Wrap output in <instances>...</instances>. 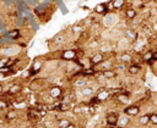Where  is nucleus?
I'll use <instances>...</instances> for the list:
<instances>
[{
  "instance_id": "16",
  "label": "nucleus",
  "mask_w": 157,
  "mask_h": 128,
  "mask_svg": "<svg viewBox=\"0 0 157 128\" xmlns=\"http://www.w3.org/2000/svg\"><path fill=\"white\" fill-rule=\"evenodd\" d=\"M80 93H81V95H82V96H85V98H91V96H93L94 90H93V88H92V87L86 85V87L81 88Z\"/></svg>"
},
{
  "instance_id": "32",
  "label": "nucleus",
  "mask_w": 157,
  "mask_h": 128,
  "mask_svg": "<svg viewBox=\"0 0 157 128\" xmlns=\"http://www.w3.org/2000/svg\"><path fill=\"white\" fill-rule=\"evenodd\" d=\"M153 60L157 62V50H153Z\"/></svg>"
},
{
  "instance_id": "19",
  "label": "nucleus",
  "mask_w": 157,
  "mask_h": 128,
  "mask_svg": "<svg viewBox=\"0 0 157 128\" xmlns=\"http://www.w3.org/2000/svg\"><path fill=\"white\" fill-rule=\"evenodd\" d=\"M126 5V0H113V7L114 10H121Z\"/></svg>"
},
{
  "instance_id": "5",
  "label": "nucleus",
  "mask_w": 157,
  "mask_h": 128,
  "mask_svg": "<svg viewBox=\"0 0 157 128\" xmlns=\"http://www.w3.org/2000/svg\"><path fill=\"white\" fill-rule=\"evenodd\" d=\"M141 60H142V62L148 63L150 66H152V62H156V61L153 60V50H151V49L145 50V51L141 54Z\"/></svg>"
},
{
  "instance_id": "13",
  "label": "nucleus",
  "mask_w": 157,
  "mask_h": 128,
  "mask_svg": "<svg viewBox=\"0 0 157 128\" xmlns=\"http://www.w3.org/2000/svg\"><path fill=\"white\" fill-rule=\"evenodd\" d=\"M129 123H130V117H129L128 115L123 113V115L118 116V124H117L118 127H120V128H124V127H126Z\"/></svg>"
},
{
  "instance_id": "3",
  "label": "nucleus",
  "mask_w": 157,
  "mask_h": 128,
  "mask_svg": "<svg viewBox=\"0 0 157 128\" xmlns=\"http://www.w3.org/2000/svg\"><path fill=\"white\" fill-rule=\"evenodd\" d=\"M103 60H105V56H104V52L102 51H97L92 55V57L90 59V63L91 66H98Z\"/></svg>"
},
{
  "instance_id": "33",
  "label": "nucleus",
  "mask_w": 157,
  "mask_h": 128,
  "mask_svg": "<svg viewBox=\"0 0 157 128\" xmlns=\"http://www.w3.org/2000/svg\"><path fill=\"white\" fill-rule=\"evenodd\" d=\"M4 94V87H2V84H0V96Z\"/></svg>"
},
{
  "instance_id": "4",
  "label": "nucleus",
  "mask_w": 157,
  "mask_h": 128,
  "mask_svg": "<svg viewBox=\"0 0 157 128\" xmlns=\"http://www.w3.org/2000/svg\"><path fill=\"white\" fill-rule=\"evenodd\" d=\"M123 113L128 115L129 117H135V116H137L140 113V106H137V105H128L124 108Z\"/></svg>"
},
{
  "instance_id": "14",
  "label": "nucleus",
  "mask_w": 157,
  "mask_h": 128,
  "mask_svg": "<svg viewBox=\"0 0 157 128\" xmlns=\"http://www.w3.org/2000/svg\"><path fill=\"white\" fill-rule=\"evenodd\" d=\"M117 76H118V72L115 71V69H104V71H102V77L104 78V79H114V78H117Z\"/></svg>"
},
{
  "instance_id": "30",
  "label": "nucleus",
  "mask_w": 157,
  "mask_h": 128,
  "mask_svg": "<svg viewBox=\"0 0 157 128\" xmlns=\"http://www.w3.org/2000/svg\"><path fill=\"white\" fill-rule=\"evenodd\" d=\"M7 61H9V59H7L6 56H1V57H0V68L4 67V66H6Z\"/></svg>"
},
{
  "instance_id": "12",
  "label": "nucleus",
  "mask_w": 157,
  "mask_h": 128,
  "mask_svg": "<svg viewBox=\"0 0 157 128\" xmlns=\"http://www.w3.org/2000/svg\"><path fill=\"white\" fill-rule=\"evenodd\" d=\"M124 37H125L126 39L131 40V41H134V40L139 39L137 33H136L134 29H131V28H125V29H124Z\"/></svg>"
},
{
  "instance_id": "2",
  "label": "nucleus",
  "mask_w": 157,
  "mask_h": 128,
  "mask_svg": "<svg viewBox=\"0 0 157 128\" xmlns=\"http://www.w3.org/2000/svg\"><path fill=\"white\" fill-rule=\"evenodd\" d=\"M141 69H142V66L140 63H136V62L132 61V62H130L128 65L126 73H129L130 76H136V74H139L141 72Z\"/></svg>"
},
{
  "instance_id": "7",
  "label": "nucleus",
  "mask_w": 157,
  "mask_h": 128,
  "mask_svg": "<svg viewBox=\"0 0 157 128\" xmlns=\"http://www.w3.org/2000/svg\"><path fill=\"white\" fill-rule=\"evenodd\" d=\"M96 95H97V98L99 99V101H101V102H103V101L108 100V98L110 96V90H109V89H107L105 87H102V88H99V89L97 90Z\"/></svg>"
},
{
  "instance_id": "8",
  "label": "nucleus",
  "mask_w": 157,
  "mask_h": 128,
  "mask_svg": "<svg viewBox=\"0 0 157 128\" xmlns=\"http://www.w3.org/2000/svg\"><path fill=\"white\" fill-rule=\"evenodd\" d=\"M132 60H134V55L131 52H129V51H124L118 56V61L121 62V63H126L128 65V63L132 62Z\"/></svg>"
},
{
  "instance_id": "31",
  "label": "nucleus",
  "mask_w": 157,
  "mask_h": 128,
  "mask_svg": "<svg viewBox=\"0 0 157 128\" xmlns=\"http://www.w3.org/2000/svg\"><path fill=\"white\" fill-rule=\"evenodd\" d=\"M7 107V104H6V101H2V100H0V112H2L5 108Z\"/></svg>"
},
{
  "instance_id": "22",
  "label": "nucleus",
  "mask_w": 157,
  "mask_h": 128,
  "mask_svg": "<svg viewBox=\"0 0 157 128\" xmlns=\"http://www.w3.org/2000/svg\"><path fill=\"white\" fill-rule=\"evenodd\" d=\"M71 107H70V104H63V102H59L58 105H56V110L59 111V112H66V111H69Z\"/></svg>"
},
{
  "instance_id": "27",
  "label": "nucleus",
  "mask_w": 157,
  "mask_h": 128,
  "mask_svg": "<svg viewBox=\"0 0 157 128\" xmlns=\"http://www.w3.org/2000/svg\"><path fill=\"white\" fill-rule=\"evenodd\" d=\"M9 37L11 39H17L20 37V30L18 29H13V30H10L9 32Z\"/></svg>"
},
{
  "instance_id": "34",
  "label": "nucleus",
  "mask_w": 157,
  "mask_h": 128,
  "mask_svg": "<svg viewBox=\"0 0 157 128\" xmlns=\"http://www.w3.org/2000/svg\"><path fill=\"white\" fill-rule=\"evenodd\" d=\"M66 128H76V127H75V124H72V123H71V124H70V126H67Z\"/></svg>"
},
{
  "instance_id": "9",
  "label": "nucleus",
  "mask_w": 157,
  "mask_h": 128,
  "mask_svg": "<svg viewBox=\"0 0 157 128\" xmlns=\"http://www.w3.org/2000/svg\"><path fill=\"white\" fill-rule=\"evenodd\" d=\"M63 93H64V90H63L61 87H59V85H54V87H52V88L49 89V93H48V94L55 100V99L61 98V96H63Z\"/></svg>"
},
{
  "instance_id": "18",
  "label": "nucleus",
  "mask_w": 157,
  "mask_h": 128,
  "mask_svg": "<svg viewBox=\"0 0 157 128\" xmlns=\"http://www.w3.org/2000/svg\"><path fill=\"white\" fill-rule=\"evenodd\" d=\"M21 90H22V87H21L20 84H17V83H13V84L10 85V88H9V90H7V94H10V95H16V94H18Z\"/></svg>"
},
{
  "instance_id": "36",
  "label": "nucleus",
  "mask_w": 157,
  "mask_h": 128,
  "mask_svg": "<svg viewBox=\"0 0 157 128\" xmlns=\"http://www.w3.org/2000/svg\"><path fill=\"white\" fill-rule=\"evenodd\" d=\"M156 50H157V43H156Z\"/></svg>"
},
{
  "instance_id": "28",
  "label": "nucleus",
  "mask_w": 157,
  "mask_h": 128,
  "mask_svg": "<svg viewBox=\"0 0 157 128\" xmlns=\"http://www.w3.org/2000/svg\"><path fill=\"white\" fill-rule=\"evenodd\" d=\"M150 123L153 126H157V113L156 112L150 113Z\"/></svg>"
},
{
  "instance_id": "26",
  "label": "nucleus",
  "mask_w": 157,
  "mask_h": 128,
  "mask_svg": "<svg viewBox=\"0 0 157 128\" xmlns=\"http://www.w3.org/2000/svg\"><path fill=\"white\" fill-rule=\"evenodd\" d=\"M71 30H72V33H74L75 35H77V34H80V33H81L82 27H81V24H74V26H72V28H71Z\"/></svg>"
},
{
  "instance_id": "6",
  "label": "nucleus",
  "mask_w": 157,
  "mask_h": 128,
  "mask_svg": "<svg viewBox=\"0 0 157 128\" xmlns=\"http://www.w3.org/2000/svg\"><path fill=\"white\" fill-rule=\"evenodd\" d=\"M137 15H139V13H137V10L134 9V7H131V6L124 9V17H125V20H128V21L135 20V18L137 17Z\"/></svg>"
},
{
  "instance_id": "21",
  "label": "nucleus",
  "mask_w": 157,
  "mask_h": 128,
  "mask_svg": "<svg viewBox=\"0 0 157 128\" xmlns=\"http://www.w3.org/2000/svg\"><path fill=\"white\" fill-rule=\"evenodd\" d=\"M53 41H54V44H63V43L65 41V34H64V33L56 34V35L53 38Z\"/></svg>"
},
{
  "instance_id": "24",
  "label": "nucleus",
  "mask_w": 157,
  "mask_h": 128,
  "mask_svg": "<svg viewBox=\"0 0 157 128\" xmlns=\"http://www.w3.org/2000/svg\"><path fill=\"white\" fill-rule=\"evenodd\" d=\"M16 117H17V112H16L15 110H10V111H7L6 115H5V118H6L7 121H12V119H15Z\"/></svg>"
},
{
  "instance_id": "20",
  "label": "nucleus",
  "mask_w": 157,
  "mask_h": 128,
  "mask_svg": "<svg viewBox=\"0 0 157 128\" xmlns=\"http://www.w3.org/2000/svg\"><path fill=\"white\" fill-rule=\"evenodd\" d=\"M94 12L98 13V15H104L107 12V7L104 4H98L94 6Z\"/></svg>"
},
{
  "instance_id": "11",
  "label": "nucleus",
  "mask_w": 157,
  "mask_h": 128,
  "mask_svg": "<svg viewBox=\"0 0 157 128\" xmlns=\"http://www.w3.org/2000/svg\"><path fill=\"white\" fill-rule=\"evenodd\" d=\"M105 123L107 126H110V127H117L118 124V115L115 112H110L105 116Z\"/></svg>"
},
{
  "instance_id": "15",
  "label": "nucleus",
  "mask_w": 157,
  "mask_h": 128,
  "mask_svg": "<svg viewBox=\"0 0 157 128\" xmlns=\"http://www.w3.org/2000/svg\"><path fill=\"white\" fill-rule=\"evenodd\" d=\"M115 98H117L118 102H120V104H123V105H126V104L129 102V94L125 93V91L118 93V94L115 95Z\"/></svg>"
},
{
  "instance_id": "1",
  "label": "nucleus",
  "mask_w": 157,
  "mask_h": 128,
  "mask_svg": "<svg viewBox=\"0 0 157 128\" xmlns=\"http://www.w3.org/2000/svg\"><path fill=\"white\" fill-rule=\"evenodd\" d=\"M77 55L78 54H77L76 50H74V49H66V50H64V51L60 52V59L66 60V61H72V60H75L77 57Z\"/></svg>"
},
{
  "instance_id": "29",
  "label": "nucleus",
  "mask_w": 157,
  "mask_h": 128,
  "mask_svg": "<svg viewBox=\"0 0 157 128\" xmlns=\"http://www.w3.org/2000/svg\"><path fill=\"white\" fill-rule=\"evenodd\" d=\"M75 85L78 87V88H83V87H86L87 84H86V80H85V79H77V80L75 82Z\"/></svg>"
},
{
  "instance_id": "17",
  "label": "nucleus",
  "mask_w": 157,
  "mask_h": 128,
  "mask_svg": "<svg viewBox=\"0 0 157 128\" xmlns=\"http://www.w3.org/2000/svg\"><path fill=\"white\" fill-rule=\"evenodd\" d=\"M99 68H101L102 71L114 68V62H113V60H103V61L99 63Z\"/></svg>"
},
{
  "instance_id": "35",
  "label": "nucleus",
  "mask_w": 157,
  "mask_h": 128,
  "mask_svg": "<svg viewBox=\"0 0 157 128\" xmlns=\"http://www.w3.org/2000/svg\"><path fill=\"white\" fill-rule=\"evenodd\" d=\"M103 128H115V127H110V126H105V127H103Z\"/></svg>"
},
{
  "instance_id": "10",
  "label": "nucleus",
  "mask_w": 157,
  "mask_h": 128,
  "mask_svg": "<svg viewBox=\"0 0 157 128\" xmlns=\"http://www.w3.org/2000/svg\"><path fill=\"white\" fill-rule=\"evenodd\" d=\"M42 67H43V61H42V60H39V59H36V60L33 61L32 66H31L29 74H31V76L37 74V73H38V72L42 69Z\"/></svg>"
},
{
  "instance_id": "23",
  "label": "nucleus",
  "mask_w": 157,
  "mask_h": 128,
  "mask_svg": "<svg viewBox=\"0 0 157 128\" xmlns=\"http://www.w3.org/2000/svg\"><path fill=\"white\" fill-rule=\"evenodd\" d=\"M70 124H71V121L67 119V118H60V119H58V127L59 128H66Z\"/></svg>"
},
{
  "instance_id": "25",
  "label": "nucleus",
  "mask_w": 157,
  "mask_h": 128,
  "mask_svg": "<svg viewBox=\"0 0 157 128\" xmlns=\"http://www.w3.org/2000/svg\"><path fill=\"white\" fill-rule=\"evenodd\" d=\"M139 122H140L141 126H146V124H148V123H150V115H148V113L142 115V116L140 117Z\"/></svg>"
}]
</instances>
